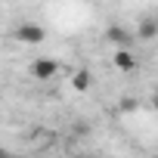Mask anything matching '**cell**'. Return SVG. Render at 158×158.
I'll return each mask as SVG.
<instances>
[{
	"label": "cell",
	"instance_id": "obj_9",
	"mask_svg": "<svg viewBox=\"0 0 158 158\" xmlns=\"http://www.w3.org/2000/svg\"><path fill=\"white\" fill-rule=\"evenodd\" d=\"M149 158H158V155H149Z\"/></svg>",
	"mask_w": 158,
	"mask_h": 158
},
{
	"label": "cell",
	"instance_id": "obj_7",
	"mask_svg": "<svg viewBox=\"0 0 158 158\" xmlns=\"http://www.w3.org/2000/svg\"><path fill=\"white\" fill-rule=\"evenodd\" d=\"M152 109H155V112H158V87H155V90H152Z\"/></svg>",
	"mask_w": 158,
	"mask_h": 158
},
{
	"label": "cell",
	"instance_id": "obj_10",
	"mask_svg": "<svg viewBox=\"0 0 158 158\" xmlns=\"http://www.w3.org/2000/svg\"><path fill=\"white\" fill-rule=\"evenodd\" d=\"M155 25H158V19H155Z\"/></svg>",
	"mask_w": 158,
	"mask_h": 158
},
{
	"label": "cell",
	"instance_id": "obj_2",
	"mask_svg": "<svg viewBox=\"0 0 158 158\" xmlns=\"http://www.w3.org/2000/svg\"><path fill=\"white\" fill-rule=\"evenodd\" d=\"M59 71V62L53 56H37L31 62V77H37V81H50V77H56Z\"/></svg>",
	"mask_w": 158,
	"mask_h": 158
},
{
	"label": "cell",
	"instance_id": "obj_3",
	"mask_svg": "<svg viewBox=\"0 0 158 158\" xmlns=\"http://www.w3.org/2000/svg\"><path fill=\"white\" fill-rule=\"evenodd\" d=\"M106 40H109L112 47H118V50H127V47L133 44V34H130L124 25H109V28H106Z\"/></svg>",
	"mask_w": 158,
	"mask_h": 158
},
{
	"label": "cell",
	"instance_id": "obj_8",
	"mask_svg": "<svg viewBox=\"0 0 158 158\" xmlns=\"http://www.w3.org/2000/svg\"><path fill=\"white\" fill-rule=\"evenodd\" d=\"M0 158H16L13 152H6V149H0Z\"/></svg>",
	"mask_w": 158,
	"mask_h": 158
},
{
	"label": "cell",
	"instance_id": "obj_5",
	"mask_svg": "<svg viewBox=\"0 0 158 158\" xmlns=\"http://www.w3.org/2000/svg\"><path fill=\"white\" fill-rule=\"evenodd\" d=\"M90 84H93V74H90L87 68H81V71H74V77H71V87H74L77 93H84V90H90Z\"/></svg>",
	"mask_w": 158,
	"mask_h": 158
},
{
	"label": "cell",
	"instance_id": "obj_6",
	"mask_svg": "<svg viewBox=\"0 0 158 158\" xmlns=\"http://www.w3.org/2000/svg\"><path fill=\"white\" fill-rule=\"evenodd\" d=\"M158 34V25H155V19H143V25H139V40H152Z\"/></svg>",
	"mask_w": 158,
	"mask_h": 158
},
{
	"label": "cell",
	"instance_id": "obj_4",
	"mask_svg": "<svg viewBox=\"0 0 158 158\" xmlns=\"http://www.w3.org/2000/svg\"><path fill=\"white\" fill-rule=\"evenodd\" d=\"M112 65L118 68V71H124V74H130L139 62H136V56L130 53V50H115V56H112Z\"/></svg>",
	"mask_w": 158,
	"mask_h": 158
},
{
	"label": "cell",
	"instance_id": "obj_1",
	"mask_svg": "<svg viewBox=\"0 0 158 158\" xmlns=\"http://www.w3.org/2000/svg\"><path fill=\"white\" fill-rule=\"evenodd\" d=\"M44 37H47V28L37 25V22H22V25H16V40H22L25 47H37V44H44Z\"/></svg>",
	"mask_w": 158,
	"mask_h": 158
}]
</instances>
